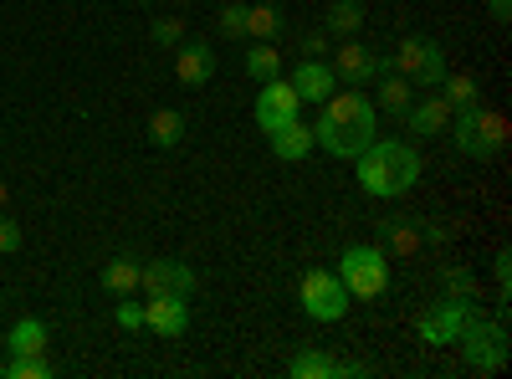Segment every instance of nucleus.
Returning a JSON list of instances; mask_svg holds the SVG:
<instances>
[{
  "label": "nucleus",
  "mask_w": 512,
  "mask_h": 379,
  "mask_svg": "<svg viewBox=\"0 0 512 379\" xmlns=\"http://www.w3.org/2000/svg\"><path fill=\"white\" fill-rule=\"evenodd\" d=\"M374 118H379V108L369 98H359V88L354 93H328L323 113H318V129H313V144H323L333 159H354L374 139Z\"/></svg>",
  "instance_id": "nucleus-1"
},
{
  "label": "nucleus",
  "mask_w": 512,
  "mask_h": 379,
  "mask_svg": "<svg viewBox=\"0 0 512 379\" xmlns=\"http://www.w3.org/2000/svg\"><path fill=\"white\" fill-rule=\"evenodd\" d=\"M354 159H359V185L374 200H395V195H405L420 180V154L410 144H400V139H379L374 134Z\"/></svg>",
  "instance_id": "nucleus-2"
},
{
  "label": "nucleus",
  "mask_w": 512,
  "mask_h": 379,
  "mask_svg": "<svg viewBox=\"0 0 512 379\" xmlns=\"http://www.w3.org/2000/svg\"><path fill=\"white\" fill-rule=\"evenodd\" d=\"M451 134H456V149H461V154L492 159V154H502V144H507V118L477 103V108L451 113Z\"/></svg>",
  "instance_id": "nucleus-3"
},
{
  "label": "nucleus",
  "mask_w": 512,
  "mask_h": 379,
  "mask_svg": "<svg viewBox=\"0 0 512 379\" xmlns=\"http://www.w3.org/2000/svg\"><path fill=\"white\" fill-rule=\"evenodd\" d=\"M456 344H461V354H466V364L472 369H482V374H497L502 364H507V323L497 318H482L477 308L466 313V323H461V333H456Z\"/></svg>",
  "instance_id": "nucleus-4"
},
{
  "label": "nucleus",
  "mask_w": 512,
  "mask_h": 379,
  "mask_svg": "<svg viewBox=\"0 0 512 379\" xmlns=\"http://www.w3.org/2000/svg\"><path fill=\"white\" fill-rule=\"evenodd\" d=\"M338 282L349 287V298H379L390 287V257L379 246H349L338 257Z\"/></svg>",
  "instance_id": "nucleus-5"
},
{
  "label": "nucleus",
  "mask_w": 512,
  "mask_h": 379,
  "mask_svg": "<svg viewBox=\"0 0 512 379\" xmlns=\"http://www.w3.org/2000/svg\"><path fill=\"white\" fill-rule=\"evenodd\" d=\"M390 62H395L400 77L415 82V88H441V77L451 72V67H446V52H441V41H431V36H405L400 52H395Z\"/></svg>",
  "instance_id": "nucleus-6"
},
{
  "label": "nucleus",
  "mask_w": 512,
  "mask_h": 379,
  "mask_svg": "<svg viewBox=\"0 0 512 379\" xmlns=\"http://www.w3.org/2000/svg\"><path fill=\"white\" fill-rule=\"evenodd\" d=\"M297 303H303L308 318L318 323H338L349 313V287L338 282V272H303V282H297Z\"/></svg>",
  "instance_id": "nucleus-7"
},
{
  "label": "nucleus",
  "mask_w": 512,
  "mask_h": 379,
  "mask_svg": "<svg viewBox=\"0 0 512 379\" xmlns=\"http://www.w3.org/2000/svg\"><path fill=\"white\" fill-rule=\"evenodd\" d=\"M297 113H303V98H297V88L287 77H267L262 93H256V123H262V134L282 129V123H292Z\"/></svg>",
  "instance_id": "nucleus-8"
},
{
  "label": "nucleus",
  "mask_w": 512,
  "mask_h": 379,
  "mask_svg": "<svg viewBox=\"0 0 512 379\" xmlns=\"http://www.w3.org/2000/svg\"><path fill=\"white\" fill-rule=\"evenodd\" d=\"M144 328H154L159 339H185V328H190V298H185V292H149Z\"/></svg>",
  "instance_id": "nucleus-9"
},
{
  "label": "nucleus",
  "mask_w": 512,
  "mask_h": 379,
  "mask_svg": "<svg viewBox=\"0 0 512 379\" xmlns=\"http://www.w3.org/2000/svg\"><path fill=\"white\" fill-rule=\"evenodd\" d=\"M333 77H344V82H369V77H384V72H395V62L390 57H379V52H369V47H359V41H344V47L333 52Z\"/></svg>",
  "instance_id": "nucleus-10"
},
{
  "label": "nucleus",
  "mask_w": 512,
  "mask_h": 379,
  "mask_svg": "<svg viewBox=\"0 0 512 379\" xmlns=\"http://www.w3.org/2000/svg\"><path fill=\"white\" fill-rule=\"evenodd\" d=\"M466 313H472V298H451V303H436L431 313H420V339L425 344H456V333L466 323Z\"/></svg>",
  "instance_id": "nucleus-11"
},
{
  "label": "nucleus",
  "mask_w": 512,
  "mask_h": 379,
  "mask_svg": "<svg viewBox=\"0 0 512 379\" xmlns=\"http://www.w3.org/2000/svg\"><path fill=\"white\" fill-rule=\"evenodd\" d=\"M139 287L144 292H195V267H185V262H175V257H159V262H149V267H139Z\"/></svg>",
  "instance_id": "nucleus-12"
},
{
  "label": "nucleus",
  "mask_w": 512,
  "mask_h": 379,
  "mask_svg": "<svg viewBox=\"0 0 512 379\" xmlns=\"http://www.w3.org/2000/svg\"><path fill=\"white\" fill-rule=\"evenodd\" d=\"M287 82L297 88V98H303V103H323V98L338 88V77H333V67H328L323 57H303V62L292 67Z\"/></svg>",
  "instance_id": "nucleus-13"
},
{
  "label": "nucleus",
  "mask_w": 512,
  "mask_h": 379,
  "mask_svg": "<svg viewBox=\"0 0 512 379\" xmlns=\"http://www.w3.org/2000/svg\"><path fill=\"white\" fill-rule=\"evenodd\" d=\"M175 77L185 88H200V82L216 77V52L205 47V41H180L175 47Z\"/></svg>",
  "instance_id": "nucleus-14"
},
{
  "label": "nucleus",
  "mask_w": 512,
  "mask_h": 379,
  "mask_svg": "<svg viewBox=\"0 0 512 379\" xmlns=\"http://www.w3.org/2000/svg\"><path fill=\"white\" fill-rule=\"evenodd\" d=\"M405 123H410L420 139H436V134L451 129V103H446V98H415V103L405 108Z\"/></svg>",
  "instance_id": "nucleus-15"
},
{
  "label": "nucleus",
  "mask_w": 512,
  "mask_h": 379,
  "mask_svg": "<svg viewBox=\"0 0 512 379\" xmlns=\"http://www.w3.org/2000/svg\"><path fill=\"white\" fill-rule=\"evenodd\" d=\"M267 139H272V154H277L282 164H297V159H308V154H313V129H308L303 118L282 123V129H272Z\"/></svg>",
  "instance_id": "nucleus-16"
},
{
  "label": "nucleus",
  "mask_w": 512,
  "mask_h": 379,
  "mask_svg": "<svg viewBox=\"0 0 512 379\" xmlns=\"http://www.w3.org/2000/svg\"><path fill=\"white\" fill-rule=\"evenodd\" d=\"M139 267H144V262H134V257H113V262L98 272L103 292H113V298H134V292H139Z\"/></svg>",
  "instance_id": "nucleus-17"
},
{
  "label": "nucleus",
  "mask_w": 512,
  "mask_h": 379,
  "mask_svg": "<svg viewBox=\"0 0 512 379\" xmlns=\"http://www.w3.org/2000/svg\"><path fill=\"white\" fill-rule=\"evenodd\" d=\"M410 103H415V82L400 77V72H384V77H379V108L395 113V118H405Z\"/></svg>",
  "instance_id": "nucleus-18"
},
{
  "label": "nucleus",
  "mask_w": 512,
  "mask_h": 379,
  "mask_svg": "<svg viewBox=\"0 0 512 379\" xmlns=\"http://www.w3.org/2000/svg\"><path fill=\"white\" fill-rule=\"evenodd\" d=\"M149 139H154V149H175L185 139V113L180 108H154L149 113Z\"/></svg>",
  "instance_id": "nucleus-19"
},
{
  "label": "nucleus",
  "mask_w": 512,
  "mask_h": 379,
  "mask_svg": "<svg viewBox=\"0 0 512 379\" xmlns=\"http://www.w3.org/2000/svg\"><path fill=\"white\" fill-rule=\"evenodd\" d=\"M441 98L451 103V113H461V108H477L482 103V88H477L472 72H446L441 77Z\"/></svg>",
  "instance_id": "nucleus-20"
},
{
  "label": "nucleus",
  "mask_w": 512,
  "mask_h": 379,
  "mask_svg": "<svg viewBox=\"0 0 512 379\" xmlns=\"http://www.w3.org/2000/svg\"><path fill=\"white\" fill-rule=\"evenodd\" d=\"M6 344H11V354H47V323H41V318H21Z\"/></svg>",
  "instance_id": "nucleus-21"
},
{
  "label": "nucleus",
  "mask_w": 512,
  "mask_h": 379,
  "mask_svg": "<svg viewBox=\"0 0 512 379\" xmlns=\"http://www.w3.org/2000/svg\"><path fill=\"white\" fill-rule=\"evenodd\" d=\"M379 251H400V257H415V251H420V231L410 226V221H384L379 226Z\"/></svg>",
  "instance_id": "nucleus-22"
},
{
  "label": "nucleus",
  "mask_w": 512,
  "mask_h": 379,
  "mask_svg": "<svg viewBox=\"0 0 512 379\" xmlns=\"http://www.w3.org/2000/svg\"><path fill=\"white\" fill-rule=\"evenodd\" d=\"M323 26L338 31V36H354V31L364 26V6H359V0H333L328 16H323Z\"/></svg>",
  "instance_id": "nucleus-23"
},
{
  "label": "nucleus",
  "mask_w": 512,
  "mask_h": 379,
  "mask_svg": "<svg viewBox=\"0 0 512 379\" xmlns=\"http://www.w3.org/2000/svg\"><path fill=\"white\" fill-rule=\"evenodd\" d=\"M246 72H251L256 82L282 77V57H277V47H272V41H256V47L246 52Z\"/></svg>",
  "instance_id": "nucleus-24"
},
{
  "label": "nucleus",
  "mask_w": 512,
  "mask_h": 379,
  "mask_svg": "<svg viewBox=\"0 0 512 379\" xmlns=\"http://www.w3.org/2000/svg\"><path fill=\"white\" fill-rule=\"evenodd\" d=\"M0 379H52L47 354H16L11 364H0Z\"/></svg>",
  "instance_id": "nucleus-25"
},
{
  "label": "nucleus",
  "mask_w": 512,
  "mask_h": 379,
  "mask_svg": "<svg viewBox=\"0 0 512 379\" xmlns=\"http://www.w3.org/2000/svg\"><path fill=\"white\" fill-rule=\"evenodd\" d=\"M277 31H282V11L277 6H246V36L272 41Z\"/></svg>",
  "instance_id": "nucleus-26"
},
{
  "label": "nucleus",
  "mask_w": 512,
  "mask_h": 379,
  "mask_svg": "<svg viewBox=\"0 0 512 379\" xmlns=\"http://www.w3.org/2000/svg\"><path fill=\"white\" fill-rule=\"evenodd\" d=\"M287 374H292V379H328V374H333V359H328L323 349H303V354L287 364Z\"/></svg>",
  "instance_id": "nucleus-27"
},
{
  "label": "nucleus",
  "mask_w": 512,
  "mask_h": 379,
  "mask_svg": "<svg viewBox=\"0 0 512 379\" xmlns=\"http://www.w3.org/2000/svg\"><path fill=\"white\" fill-rule=\"evenodd\" d=\"M216 26H221V36H231V41H241V36H246V6H221V16H216Z\"/></svg>",
  "instance_id": "nucleus-28"
},
{
  "label": "nucleus",
  "mask_w": 512,
  "mask_h": 379,
  "mask_svg": "<svg viewBox=\"0 0 512 379\" xmlns=\"http://www.w3.org/2000/svg\"><path fill=\"white\" fill-rule=\"evenodd\" d=\"M180 41H185V26H180L175 16L154 21V47H180Z\"/></svg>",
  "instance_id": "nucleus-29"
},
{
  "label": "nucleus",
  "mask_w": 512,
  "mask_h": 379,
  "mask_svg": "<svg viewBox=\"0 0 512 379\" xmlns=\"http://www.w3.org/2000/svg\"><path fill=\"white\" fill-rule=\"evenodd\" d=\"M16 251H21V226L0 210V257H16Z\"/></svg>",
  "instance_id": "nucleus-30"
},
{
  "label": "nucleus",
  "mask_w": 512,
  "mask_h": 379,
  "mask_svg": "<svg viewBox=\"0 0 512 379\" xmlns=\"http://www.w3.org/2000/svg\"><path fill=\"white\" fill-rule=\"evenodd\" d=\"M446 287H451V298H472V292H477L472 272H461V267H451V272H446Z\"/></svg>",
  "instance_id": "nucleus-31"
},
{
  "label": "nucleus",
  "mask_w": 512,
  "mask_h": 379,
  "mask_svg": "<svg viewBox=\"0 0 512 379\" xmlns=\"http://www.w3.org/2000/svg\"><path fill=\"white\" fill-rule=\"evenodd\" d=\"M118 328H123V333L144 328V303H118Z\"/></svg>",
  "instance_id": "nucleus-32"
},
{
  "label": "nucleus",
  "mask_w": 512,
  "mask_h": 379,
  "mask_svg": "<svg viewBox=\"0 0 512 379\" xmlns=\"http://www.w3.org/2000/svg\"><path fill=\"white\" fill-rule=\"evenodd\" d=\"M328 52V31H308L303 36V57H323Z\"/></svg>",
  "instance_id": "nucleus-33"
},
{
  "label": "nucleus",
  "mask_w": 512,
  "mask_h": 379,
  "mask_svg": "<svg viewBox=\"0 0 512 379\" xmlns=\"http://www.w3.org/2000/svg\"><path fill=\"white\" fill-rule=\"evenodd\" d=\"M420 236H425V241H436V246H441V241H451V226H441V221H431V226H425Z\"/></svg>",
  "instance_id": "nucleus-34"
},
{
  "label": "nucleus",
  "mask_w": 512,
  "mask_h": 379,
  "mask_svg": "<svg viewBox=\"0 0 512 379\" xmlns=\"http://www.w3.org/2000/svg\"><path fill=\"white\" fill-rule=\"evenodd\" d=\"M487 11L492 21H512V0H487Z\"/></svg>",
  "instance_id": "nucleus-35"
},
{
  "label": "nucleus",
  "mask_w": 512,
  "mask_h": 379,
  "mask_svg": "<svg viewBox=\"0 0 512 379\" xmlns=\"http://www.w3.org/2000/svg\"><path fill=\"white\" fill-rule=\"evenodd\" d=\"M0 205H6V185H0Z\"/></svg>",
  "instance_id": "nucleus-36"
},
{
  "label": "nucleus",
  "mask_w": 512,
  "mask_h": 379,
  "mask_svg": "<svg viewBox=\"0 0 512 379\" xmlns=\"http://www.w3.org/2000/svg\"><path fill=\"white\" fill-rule=\"evenodd\" d=\"M139 6H149V0H139Z\"/></svg>",
  "instance_id": "nucleus-37"
}]
</instances>
